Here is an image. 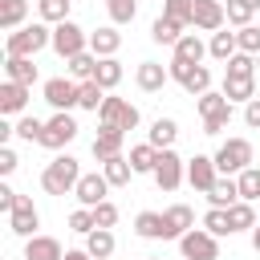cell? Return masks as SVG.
Wrapping results in <instances>:
<instances>
[{"instance_id": "obj_1", "label": "cell", "mask_w": 260, "mask_h": 260, "mask_svg": "<svg viewBox=\"0 0 260 260\" xmlns=\"http://www.w3.org/2000/svg\"><path fill=\"white\" fill-rule=\"evenodd\" d=\"M41 49H53V28L45 20L24 24V28L8 32V41H4V57H37Z\"/></svg>"}, {"instance_id": "obj_2", "label": "cell", "mask_w": 260, "mask_h": 260, "mask_svg": "<svg viewBox=\"0 0 260 260\" xmlns=\"http://www.w3.org/2000/svg\"><path fill=\"white\" fill-rule=\"evenodd\" d=\"M77 183H81V162H77L73 154H57V158L41 171V187H45L49 195H69V191H77Z\"/></svg>"}, {"instance_id": "obj_3", "label": "cell", "mask_w": 260, "mask_h": 260, "mask_svg": "<svg viewBox=\"0 0 260 260\" xmlns=\"http://www.w3.org/2000/svg\"><path fill=\"white\" fill-rule=\"evenodd\" d=\"M85 49H89V32H85L77 20L53 24V53H57L61 61H69V57H77V53H85Z\"/></svg>"}, {"instance_id": "obj_4", "label": "cell", "mask_w": 260, "mask_h": 260, "mask_svg": "<svg viewBox=\"0 0 260 260\" xmlns=\"http://www.w3.org/2000/svg\"><path fill=\"white\" fill-rule=\"evenodd\" d=\"M211 158H215L219 175H240V171L252 167V142L248 138H228V142H219V150Z\"/></svg>"}, {"instance_id": "obj_5", "label": "cell", "mask_w": 260, "mask_h": 260, "mask_svg": "<svg viewBox=\"0 0 260 260\" xmlns=\"http://www.w3.org/2000/svg\"><path fill=\"white\" fill-rule=\"evenodd\" d=\"M98 122H102V126H118V130H134V126H138V106L106 93V102H102V110H98Z\"/></svg>"}, {"instance_id": "obj_6", "label": "cell", "mask_w": 260, "mask_h": 260, "mask_svg": "<svg viewBox=\"0 0 260 260\" xmlns=\"http://www.w3.org/2000/svg\"><path fill=\"white\" fill-rule=\"evenodd\" d=\"M179 252H183V260H219V240L203 228H191L179 240Z\"/></svg>"}, {"instance_id": "obj_7", "label": "cell", "mask_w": 260, "mask_h": 260, "mask_svg": "<svg viewBox=\"0 0 260 260\" xmlns=\"http://www.w3.org/2000/svg\"><path fill=\"white\" fill-rule=\"evenodd\" d=\"M77 98H81V85H77L73 77H49V81H45V102H49L57 114H61V110L69 114V110L77 106Z\"/></svg>"}, {"instance_id": "obj_8", "label": "cell", "mask_w": 260, "mask_h": 260, "mask_svg": "<svg viewBox=\"0 0 260 260\" xmlns=\"http://www.w3.org/2000/svg\"><path fill=\"white\" fill-rule=\"evenodd\" d=\"M77 138V122H73V114H53L49 122H45V134H41V146H49V150H61V146H69Z\"/></svg>"}, {"instance_id": "obj_9", "label": "cell", "mask_w": 260, "mask_h": 260, "mask_svg": "<svg viewBox=\"0 0 260 260\" xmlns=\"http://www.w3.org/2000/svg\"><path fill=\"white\" fill-rule=\"evenodd\" d=\"M187 179V162L175 154V150H158V162H154V183L162 191H179V183Z\"/></svg>"}, {"instance_id": "obj_10", "label": "cell", "mask_w": 260, "mask_h": 260, "mask_svg": "<svg viewBox=\"0 0 260 260\" xmlns=\"http://www.w3.org/2000/svg\"><path fill=\"white\" fill-rule=\"evenodd\" d=\"M37 228H41V215H37L32 199H28V195H16V207H12V215H8V232H12V236L32 240V236H37Z\"/></svg>"}, {"instance_id": "obj_11", "label": "cell", "mask_w": 260, "mask_h": 260, "mask_svg": "<svg viewBox=\"0 0 260 260\" xmlns=\"http://www.w3.org/2000/svg\"><path fill=\"white\" fill-rule=\"evenodd\" d=\"M215 179H219V167H215V158H207V154H195L191 162H187V183L195 187V191H211L215 187Z\"/></svg>"}, {"instance_id": "obj_12", "label": "cell", "mask_w": 260, "mask_h": 260, "mask_svg": "<svg viewBox=\"0 0 260 260\" xmlns=\"http://www.w3.org/2000/svg\"><path fill=\"white\" fill-rule=\"evenodd\" d=\"M191 24L203 28V32H219V28L228 24V12H223L219 0H195V16H191Z\"/></svg>"}, {"instance_id": "obj_13", "label": "cell", "mask_w": 260, "mask_h": 260, "mask_svg": "<svg viewBox=\"0 0 260 260\" xmlns=\"http://www.w3.org/2000/svg\"><path fill=\"white\" fill-rule=\"evenodd\" d=\"M106 191H110V179L106 175H81V183H77V203L81 207H98V203H106Z\"/></svg>"}, {"instance_id": "obj_14", "label": "cell", "mask_w": 260, "mask_h": 260, "mask_svg": "<svg viewBox=\"0 0 260 260\" xmlns=\"http://www.w3.org/2000/svg\"><path fill=\"white\" fill-rule=\"evenodd\" d=\"M134 81H138L142 93H158V89L171 81V73H167V65H158V61H142V65L134 69Z\"/></svg>"}, {"instance_id": "obj_15", "label": "cell", "mask_w": 260, "mask_h": 260, "mask_svg": "<svg viewBox=\"0 0 260 260\" xmlns=\"http://www.w3.org/2000/svg\"><path fill=\"white\" fill-rule=\"evenodd\" d=\"M122 138H126V130H118V126H102V130L93 134V158L106 162V158L122 154Z\"/></svg>"}, {"instance_id": "obj_16", "label": "cell", "mask_w": 260, "mask_h": 260, "mask_svg": "<svg viewBox=\"0 0 260 260\" xmlns=\"http://www.w3.org/2000/svg\"><path fill=\"white\" fill-rule=\"evenodd\" d=\"M162 219H167V240H183V236L195 228V211H191L187 203L167 207V211H162Z\"/></svg>"}, {"instance_id": "obj_17", "label": "cell", "mask_w": 260, "mask_h": 260, "mask_svg": "<svg viewBox=\"0 0 260 260\" xmlns=\"http://www.w3.org/2000/svg\"><path fill=\"white\" fill-rule=\"evenodd\" d=\"M118 49H122V32H118V24H102V28L89 32V53H98V57H114Z\"/></svg>"}, {"instance_id": "obj_18", "label": "cell", "mask_w": 260, "mask_h": 260, "mask_svg": "<svg viewBox=\"0 0 260 260\" xmlns=\"http://www.w3.org/2000/svg\"><path fill=\"white\" fill-rule=\"evenodd\" d=\"M175 138H179V122H175V118H154L150 130H146V142H150L154 150H171Z\"/></svg>"}, {"instance_id": "obj_19", "label": "cell", "mask_w": 260, "mask_h": 260, "mask_svg": "<svg viewBox=\"0 0 260 260\" xmlns=\"http://www.w3.org/2000/svg\"><path fill=\"white\" fill-rule=\"evenodd\" d=\"M24 260H65V248L53 236H32L24 244Z\"/></svg>"}, {"instance_id": "obj_20", "label": "cell", "mask_w": 260, "mask_h": 260, "mask_svg": "<svg viewBox=\"0 0 260 260\" xmlns=\"http://www.w3.org/2000/svg\"><path fill=\"white\" fill-rule=\"evenodd\" d=\"M28 89H32V85L4 81V85H0V114H8V118H12V114H20V110L28 106Z\"/></svg>"}, {"instance_id": "obj_21", "label": "cell", "mask_w": 260, "mask_h": 260, "mask_svg": "<svg viewBox=\"0 0 260 260\" xmlns=\"http://www.w3.org/2000/svg\"><path fill=\"white\" fill-rule=\"evenodd\" d=\"M207 203H211V207H219V211H228L232 203H240V187H236V179H232V175L215 179V187L207 191Z\"/></svg>"}, {"instance_id": "obj_22", "label": "cell", "mask_w": 260, "mask_h": 260, "mask_svg": "<svg viewBox=\"0 0 260 260\" xmlns=\"http://www.w3.org/2000/svg\"><path fill=\"white\" fill-rule=\"evenodd\" d=\"M134 232H138L142 240H167V219H162V211H138V215H134Z\"/></svg>"}, {"instance_id": "obj_23", "label": "cell", "mask_w": 260, "mask_h": 260, "mask_svg": "<svg viewBox=\"0 0 260 260\" xmlns=\"http://www.w3.org/2000/svg\"><path fill=\"white\" fill-rule=\"evenodd\" d=\"M183 28H187V24H179V20H171V16H158V20L150 24V41H154V45H171V49H175V45L183 41Z\"/></svg>"}, {"instance_id": "obj_24", "label": "cell", "mask_w": 260, "mask_h": 260, "mask_svg": "<svg viewBox=\"0 0 260 260\" xmlns=\"http://www.w3.org/2000/svg\"><path fill=\"white\" fill-rule=\"evenodd\" d=\"M4 77L16 81V85H32V81H37L32 57H4Z\"/></svg>"}, {"instance_id": "obj_25", "label": "cell", "mask_w": 260, "mask_h": 260, "mask_svg": "<svg viewBox=\"0 0 260 260\" xmlns=\"http://www.w3.org/2000/svg\"><path fill=\"white\" fill-rule=\"evenodd\" d=\"M114 248H118V244H114V232H110V228H93V232L85 236V252H89L93 260H110Z\"/></svg>"}, {"instance_id": "obj_26", "label": "cell", "mask_w": 260, "mask_h": 260, "mask_svg": "<svg viewBox=\"0 0 260 260\" xmlns=\"http://www.w3.org/2000/svg\"><path fill=\"white\" fill-rule=\"evenodd\" d=\"M24 16H28V0H0V28L4 32L24 28Z\"/></svg>"}, {"instance_id": "obj_27", "label": "cell", "mask_w": 260, "mask_h": 260, "mask_svg": "<svg viewBox=\"0 0 260 260\" xmlns=\"http://www.w3.org/2000/svg\"><path fill=\"white\" fill-rule=\"evenodd\" d=\"M98 61H102V57L85 49V53H77V57H69L65 65H69V77H73V81L81 85V81H93V73H98Z\"/></svg>"}, {"instance_id": "obj_28", "label": "cell", "mask_w": 260, "mask_h": 260, "mask_svg": "<svg viewBox=\"0 0 260 260\" xmlns=\"http://www.w3.org/2000/svg\"><path fill=\"white\" fill-rule=\"evenodd\" d=\"M223 98L236 106V102H252L256 98V77H223Z\"/></svg>"}, {"instance_id": "obj_29", "label": "cell", "mask_w": 260, "mask_h": 260, "mask_svg": "<svg viewBox=\"0 0 260 260\" xmlns=\"http://www.w3.org/2000/svg\"><path fill=\"white\" fill-rule=\"evenodd\" d=\"M207 53H211L215 61H223V65H228V61L240 53V41H236V32H223V28H219V32H211V45H207Z\"/></svg>"}, {"instance_id": "obj_30", "label": "cell", "mask_w": 260, "mask_h": 260, "mask_svg": "<svg viewBox=\"0 0 260 260\" xmlns=\"http://www.w3.org/2000/svg\"><path fill=\"white\" fill-rule=\"evenodd\" d=\"M102 175L110 179V187H126V183H130V175H134V167H130V158H126V154H114V158H106V162H102Z\"/></svg>"}, {"instance_id": "obj_31", "label": "cell", "mask_w": 260, "mask_h": 260, "mask_svg": "<svg viewBox=\"0 0 260 260\" xmlns=\"http://www.w3.org/2000/svg\"><path fill=\"white\" fill-rule=\"evenodd\" d=\"M154 162H158V150H154L150 142L130 146V167H134V175H154Z\"/></svg>"}, {"instance_id": "obj_32", "label": "cell", "mask_w": 260, "mask_h": 260, "mask_svg": "<svg viewBox=\"0 0 260 260\" xmlns=\"http://www.w3.org/2000/svg\"><path fill=\"white\" fill-rule=\"evenodd\" d=\"M203 53H207V45H203L195 32H183V41L175 45V57H179V61H187V65H199V61H203Z\"/></svg>"}, {"instance_id": "obj_33", "label": "cell", "mask_w": 260, "mask_h": 260, "mask_svg": "<svg viewBox=\"0 0 260 260\" xmlns=\"http://www.w3.org/2000/svg\"><path fill=\"white\" fill-rule=\"evenodd\" d=\"M93 81H98V85L110 93V89L122 81V61H118V57H102V61H98V73H93Z\"/></svg>"}, {"instance_id": "obj_34", "label": "cell", "mask_w": 260, "mask_h": 260, "mask_svg": "<svg viewBox=\"0 0 260 260\" xmlns=\"http://www.w3.org/2000/svg\"><path fill=\"white\" fill-rule=\"evenodd\" d=\"M179 85H183L187 93H195V98H203V93L211 89V69H207V65H191V69H187V77H183Z\"/></svg>"}, {"instance_id": "obj_35", "label": "cell", "mask_w": 260, "mask_h": 260, "mask_svg": "<svg viewBox=\"0 0 260 260\" xmlns=\"http://www.w3.org/2000/svg\"><path fill=\"white\" fill-rule=\"evenodd\" d=\"M195 110H199V118L207 122V118H215V114H223V110H232V102L223 98V89H207L199 102H195Z\"/></svg>"}, {"instance_id": "obj_36", "label": "cell", "mask_w": 260, "mask_h": 260, "mask_svg": "<svg viewBox=\"0 0 260 260\" xmlns=\"http://www.w3.org/2000/svg\"><path fill=\"white\" fill-rule=\"evenodd\" d=\"M228 223H232V236L236 232H248V228H256V211H252V203H232L228 207Z\"/></svg>"}, {"instance_id": "obj_37", "label": "cell", "mask_w": 260, "mask_h": 260, "mask_svg": "<svg viewBox=\"0 0 260 260\" xmlns=\"http://www.w3.org/2000/svg\"><path fill=\"white\" fill-rule=\"evenodd\" d=\"M236 187H240V199H244V203L260 199V167H248V171H240V175H236Z\"/></svg>"}, {"instance_id": "obj_38", "label": "cell", "mask_w": 260, "mask_h": 260, "mask_svg": "<svg viewBox=\"0 0 260 260\" xmlns=\"http://www.w3.org/2000/svg\"><path fill=\"white\" fill-rule=\"evenodd\" d=\"M69 4L73 0H37V12L45 24H61V20H69Z\"/></svg>"}, {"instance_id": "obj_39", "label": "cell", "mask_w": 260, "mask_h": 260, "mask_svg": "<svg viewBox=\"0 0 260 260\" xmlns=\"http://www.w3.org/2000/svg\"><path fill=\"white\" fill-rule=\"evenodd\" d=\"M106 12L114 24H130L138 16V0H106Z\"/></svg>"}, {"instance_id": "obj_40", "label": "cell", "mask_w": 260, "mask_h": 260, "mask_svg": "<svg viewBox=\"0 0 260 260\" xmlns=\"http://www.w3.org/2000/svg\"><path fill=\"white\" fill-rule=\"evenodd\" d=\"M223 77H256V57H248V53H236V57L223 65Z\"/></svg>"}, {"instance_id": "obj_41", "label": "cell", "mask_w": 260, "mask_h": 260, "mask_svg": "<svg viewBox=\"0 0 260 260\" xmlns=\"http://www.w3.org/2000/svg\"><path fill=\"white\" fill-rule=\"evenodd\" d=\"M102 102H106V89H102L98 81H81V98H77V106L98 114V110H102Z\"/></svg>"}, {"instance_id": "obj_42", "label": "cell", "mask_w": 260, "mask_h": 260, "mask_svg": "<svg viewBox=\"0 0 260 260\" xmlns=\"http://www.w3.org/2000/svg\"><path fill=\"white\" fill-rule=\"evenodd\" d=\"M162 16H171V20H179V24H191L195 0H162Z\"/></svg>"}, {"instance_id": "obj_43", "label": "cell", "mask_w": 260, "mask_h": 260, "mask_svg": "<svg viewBox=\"0 0 260 260\" xmlns=\"http://www.w3.org/2000/svg\"><path fill=\"white\" fill-rule=\"evenodd\" d=\"M98 228V219H93V207H77V211H69V232H77V236H89Z\"/></svg>"}, {"instance_id": "obj_44", "label": "cell", "mask_w": 260, "mask_h": 260, "mask_svg": "<svg viewBox=\"0 0 260 260\" xmlns=\"http://www.w3.org/2000/svg\"><path fill=\"white\" fill-rule=\"evenodd\" d=\"M203 232H211L215 240H219V236H232V223H228V211H219V207H211V211L203 215Z\"/></svg>"}, {"instance_id": "obj_45", "label": "cell", "mask_w": 260, "mask_h": 260, "mask_svg": "<svg viewBox=\"0 0 260 260\" xmlns=\"http://www.w3.org/2000/svg\"><path fill=\"white\" fill-rule=\"evenodd\" d=\"M223 12H228V24H236V28H248V24H252V8H248L244 0H228Z\"/></svg>"}, {"instance_id": "obj_46", "label": "cell", "mask_w": 260, "mask_h": 260, "mask_svg": "<svg viewBox=\"0 0 260 260\" xmlns=\"http://www.w3.org/2000/svg\"><path fill=\"white\" fill-rule=\"evenodd\" d=\"M236 41H240V53H248V57H260V24H248V28H240V32H236Z\"/></svg>"}, {"instance_id": "obj_47", "label": "cell", "mask_w": 260, "mask_h": 260, "mask_svg": "<svg viewBox=\"0 0 260 260\" xmlns=\"http://www.w3.org/2000/svg\"><path fill=\"white\" fill-rule=\"evenodd\" d=\"M16 134H20L24 142H41V134H45V122H41V118H20V122H16Z\"/></svg>"}, {"instance_id": "obj_48", "label": "cell", "mask_w": 260, "mask_h": 260, "mask_svg": "<svg viewBox=\"0 0 260 260\" xmlns=\"http://www.w3.org/2000/svg\"><path fill=\"white\" fill-rule=\"evenodd\" d=\"M93 219H98V228H114V223H118V207L106 199V203L93 207Z\"/></svg>"}, {"instance_id": "obj_49", "label": "cell", "mask_w": 260, "mask_h": 260, "mask_svg": "<svg viewBox=\"0 0 260 260\" xmlns=\"http://www.w3.org/2000/svg\"><path fill=\"white\" fill-rule=\"evenodd\" d=\"M228 122H232V110H223V114L207 118V122H203V134H219V130H228Z\"/></svg>"}, {"instance_id": "obj_50", "label": "cell", "mask_w": 260, "mask_h": 260, "mask_svg": "<svg viewBox=\"0 0 260 260\" xmlns=\"http://www.w3.org/2000/svg\"><path fill=\"white\" fill-rule=\"evenodd\" d=\"M16 162H20V158H16V150H12V146H0V175H12V171H16Z\"/></svg>"}, {"instance_id": "obj_51", "label": "cell", "mask_w": 260, "mask_h": 260, "mask_svg": "<svg viewBox=\"0 0 260 260\" xmlns=\"http://www.w3.org/2000/svg\"><path fill=\"white\" fill-rule=\"evenodd\" d=\"M12 207H16V191H12L8 183H0V211L12 215Z\"/></svg>"}, {"instance_id": "obj_52", "label": "cell", "mask_w": 260, "mask_h": 260, "mask_svg": "<svg viewBox=\"0 0 260 260\" xmlns=\"http://www.w3.org/2000/svg\"><path fill=\"white\" fill-rule=\"evenodd\" d=\"M244 122H248L252 130H260V98H252V102L244 106Z\"/></svg>"}, {"instance_id": "obj_53", "label": "cell", "mask_w": 260, "mask_h": 260, "mask_svg": "<svg viewBox=\"0 0 260 260\" xmlns=\"http://www.w3.org/2000/svg\"><path fill=\"white\" fill-rule=\"evenodd\" d=\"M65 260H93L85 248H73V252H65Z\"/></svg>"}, {"instance_id": "obj_54", "label": "cell", "mask_w": 260, "mask_h": 260, "mask_svg": "<svg viewBox=\"0 0 260 260\" xmlns=\"http://www.w3.org/2000/svg\"><path fill=\"white\" fill-rule=\"evenodd\" d=\"M252 248H256V252H260V223H256V228H252Z\"/></svg>"}, {"instance_id": "obj_55", "label": "cell", "mask_w": 260, "mask_h": 260, "mask_svg": "<svg viewBox=\"0 0 260 260\" xmlns=\"http://www.w3.org/2000/svg\"><path fill=\"white\" fill-rule=\"evenodd\" d=\"M244 4H248V8H252V12H256V8H260V0H244Z\"/></svg>"}, {"instance_id": "obj_56", "label": "cell", "mask_w": 260, "mask_h": 260, "mask_svg": "<svg viewBox=\"0 0 260 260\" xmlns=\"http://www.w3.org/2000/svg\"><path fill=\"white\" fill-rule=\"evenodd\" d=\"M256 65H260V57H256Z\"/></svg>"}]
</instances>
